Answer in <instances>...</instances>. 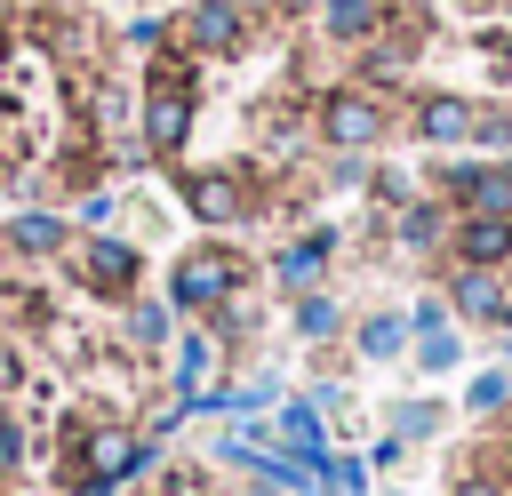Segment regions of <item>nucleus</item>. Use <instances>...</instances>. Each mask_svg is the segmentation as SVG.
<instances>
[{
    "mask_svg": "<svg viewBox=\"0 0 512 496\" xmlns=\"http://www.w3.org/2000/svg\"><path fill=\"white\" fill-rule=\"evenodd\" d=\"M320 32L336 48H360V40L384 32V0H320Z\"/></svg>",
    "mask_w": 512,
    "mask_h": 496,
    "instance_id": "nucleus-12",
    "label": "nucleus"
},
{
    "mask_svg": "<svg viewBox=\"0 0 512 496\" xmlns=\"http://www.w3.org/2000/svg\"><path fill=\"white\" fill-rule=\"evenodd\" d=\"M472 144H488V152H512V104H480V120H472Z\"/></svg>",
    "mask_w": 512,
    "mask_h": 496,
    "instance_id": "nucleus-23",
    "label": "nucleus"
},
{
    "mask_svg": "<svg viewBox=\"0 0 512 496\" xmlns=\"http://www.w3.org/2000/svg\"><path fill=\"white\" fill-rule=\"evenodd\" d=\"M72 280H80L88 296H104V304H128L136 280H144V256H136V240H120V232H88V240L72 248Z\"/></svg>",
    "mask_w": 512,
    "mask_h": 496,
    "instance_id": "nucleus-5",
    "label": "nucleus"
},
{
    "mask_svg": "<svg viewBox=\"0 0 512 496\" xmlns=\"http://www.w3.org/2000/svg\"><path fill=\"white\" fill-rule=\"evenodd\" d=\"M88 496H120V488H88Z\"/></svg>",
    "mask_w": 512,
    "mask_h": 496,
    "instance_id": "nucleus-30",
    "label": "nucleus"
},
{
    "mask_svg": "<svg viewBox=\"0 0 512 496\" xmlns=\"http://www.w3.org/2000/svg\"><path fill=\"white\" fill-rule=\"evenodd\" d=\"M312 128H320V144H328V152H376V144H384V128H392V112H384V96H376V88L344 80V88H320Z\"/></svg>",
    "mask_w": 512,
    "mask_h": 496,
    "instance_id": "nucleus-3",
    "label": "nucleus"
},
{
    "mask_svg": "<svg viewBox=\"0 0 512 496\" xmlns=\"http://www.w3.org/2000/svg\"><path fill=\"white\" fill-rule=\"evenodd\" d=\"M472 120H480V104L472 96H416V112H408V128L424 136V144H472Z\"/></svg>",
    "mask_w": 512,
    "mask_h": 496,
    "instance_id": "nucleus-9",
    "label": "nucleus"
},
{
    "mask_svg": "<svg viewBox=\"0 0 512 496\" xmlns=\"http://www.w3.org/2000/svg\"><path fill=\"white\" fill-rule=\"evenodd\" d=\"M504 400H512V376H504V368H480V376H472V392H464V408H472V416H496Z\"/></svg>",
    "mask_w": 512,
    "mask_h": 496,
    "instance_id": "nucleus-21",
    "label": "nucleus"
},
{
    "mask_svg": "<svg viewBox=\"0 0 512 496\" xmlns=\"http://www.w3.org/2000/svg\"><path fill=\"white\" fill-rule=\"evenodd\" d=\"M216 360H224V344H216L208 328H192V336L176 344V400L208 392V384H216Z\"/></svg>",
    "mask_w": 512,
    "mask_h": 496,
    "instance_id": "nucleus-16",
    "label": "nucleus"
},
{
    "mask_svg": "<svg viewBox=\"0 0 512 496\" xmlns=\"http://www.w3.org/2000/svg\"><path fill=\"white\" fill-rule=\"evenodd\" d=\"M192 120H200V72L184 48H152V72H144V104H136V136L152 144V160H176L192 144Z\"/></svg>",
    "mask_w": 512,
    "mask_h": 496,
    "instance_id": "nucleus-1",
    "label": "nucleus"
},
{
    "mask_svg": "<svg viewBox=\"0 0 512 496\" xmlns=\"http://www.w3.org/2000/svg\"><path fill=\"white\" fill-rule=\"evenodd\" d=\"M176 192H184V208H192V224H248L256 216V192H248V168H184L176 176Z\"/></svg>",
    "mask_w": 512,
    "mask_h": 496,
    "instance_id": "nucleus-6",
    "label": "nucleus"
},
{
    "mask_svg": "<svg viewBox=\"0 0 512 496\" xmlns=\"http://www.w3.org/2000/svg\"><path fill=\"white\" fill-rule=\"evenodd\" d=\"M504 288H512V264H504Z\"/></svg>",
    "mask_w": 512,
    "mask_h": 496,
    "instance_id": "nucleus-32",
    "label": "nucleus"
},
{
    "mask_svg": "<svg viewBox=\"0 0 512 496\" xmlns=\"http://www.w3.org/2000/svg\"><path fill=\"white\" fill-rule=\"evenodd\" d=\"M64 232H72V224H64L56 208H24L16 224H0V240H8L16 256H64Z\"/></svg>",
    "mask_w": 512,
    "mask_h": 496,
    "instance_id": "nucleus-14",
    "label": "nucleus"
},
{
    "mask_svg": "<svg viewBox=\"0 0 512 496\" xmlns=\"http://www.w3.org/2000/svg\"><path fill=\"white\" fill-rule=\"evenodd\" d=\"M448 496H504V488H496V480H488V472H464V480H456V488H448Z\"/></svg>",
    "mask_w": 512,
    "mask_h": 496,
    "instance_id": "nucleus-29",
    "label": "nucleus"
},
{
    "mask_svg": "<svg viewBox=\"0 0 512 496\" xmlns=\"http://www.w3.org/2000/svg\"><path fill=\"white\" fill-rule=\"evenodd\" d=\"M168 312H176V304H160V296H128V304H120L128 344H136V352H160V344H168Z\"/></svg>",
    "mask_w": 512,
    "mask_h": 496,
    "instance_id": "nucleus-17",
    "label": "nucleus"
},
{
    "mask_svg": "<svg viewBox=\"0 0 512 496\" xmlns=\"http://www.w3.org/2000/svg\"><path fill=\"white\" fill-rule=\"evenodd\" d=\"M0 128H8V104H0Z\"/></svg>",
    "mask_w": 512,
    "mask_h": 496,
    "instance_id": "nucleus-31",
    "label": "nucleus"
},
{
    "mask_svg": "<svg viewBox=\"0 0 512 496\" xmlns=\"http://www.w3.org/2000/svg\"><path fill=\"white\" fill-rule=\"evenodd\" d=\"M408 328H416V336H424V328H448V304H440V296H424V304L408 312Z\"/></svg>",
    "mask_w": 512,
    "mask_h": 496,
    "instance_id": "nucleus-27",
    "label": "nucleus"
},
{
    "mask_svg": "<svg viewBox=\"0 0 512 496\" xmlns=\"http://www.w3.org/2000/svg\"><path fill=\"white\" fill-rule=\"evenodd\" d=\"M80 224L104 232V224H112V192H88V200H80Z\"/></svg>",
    "mask_w": 512,
    "mask_h": 496,
    "instance_id": "nucleus-26",
    "label": "nucleus"
},
{
    "mask_svg": "<svg viewBox=\"0 0 512 496\" xmlns=\"http://www.w3.org/2000/svg\"><path fill=\"white\" fill-rule=\"evenodd\" d=\"M456 264H480V272H504L512 264V216H456Z\"/></svg>",
    "mask_w": 512,
    "mask_h": 496,
    "instance_id": "nucleus-10",
    "label": "nucleus"
},
{
    "mask_svg": "<svg viewBox=\"0 0 512 496\" xmlns=\"http://www.w3.org/2000/svg\"><path fill=\"white\" fill-rule=\"evenodd\" d=\"M320 488H336V496H368V456H328V464H320Z\"/></svg>",
    "mask_w": 512,
    "mask_h": 496,
    "instance_id": "nucleus-22",
    "label": "nucleus"
},
{
    "mask_svg": "<svg viewBox=\"0 0 512 496\" xmlns=\"http://www.w3.org/2000/svg\"><path fill=\"white\" fill-rule=\"evenodd\" d=\"M408 360H416L424 376H448V368L464 360V336H456V320H448V328H424V336L408 344Z\"/></svg>",
    "mask_w": 512,
    "mask_h": 496,
    "instance_id": "nucleus-18",
    "label": "nucleus"
},
{
    "mask_svg": "<svg viewBox=\"0 0 512 496\" xmlns=\"http://www.w3.org/2000/svg\"><path fill=\"white\" fill-rule=\"evenodd\" d=\"M384 416H392L384 432H400V440H432V432L448 424V408H440V400H392Z\"/></svg>",
    "mask_w": 512,
    "mask_h": 496,
    "instance_id": "nucleus-20",
    "label": "nucleus"
},
{
    "mask_svg": "<svg viewBox=\"0 0 512 496\" xmlns=\"http://www.w3.org/2000/svg\"><path fill=\"white\" fill-rule=\"evenodd\" d=\"M328 256H336V224H312V232H296V240H288V248L272 256V272H280L288 288H312Z\"/></svg>",
    "mask_w": 512,
    "mask_h": 496,
    "instance_id": "nucleus-11",
    "label": "nucleus"
},
{
    "mask_svg": "<svg viewBox=\"0 0 512 496\" xmlns=\"http://www.w3.org/2000/svg\"><path fill=\"white\" fill-rule=\"evenodd\" d=\"M8 472H24V416L0 408V480H8Z\"/></svg>",
    "mask_w": 512,
    "mask_h": 496,
    "instance_id": "nucleus-24",
    "label": "nucleus"
},
{
    "mask_svg": "<svg viewBox=\"0 0 512 496\" xmlns=\"http://www.w3.org/2000/svg\"><path fill=\"white\" fill-rule=\"evenodd\" d=\"M336 328H344V304H336V296H312V288H304V296H296V336H304V344H328Z\"/></svg>",
    "mask_w": 512,
    "mask_h": 496,
    "instance_id": "nucleus-19",
    "label": "nucleus"
},
{
    "mask_svg": "<svg viewBox=\"0 0 512 496\" xmlns=\"http://www.w3.org/2000/svg\"><path fill=\"white\" fill-rule=\"evenodd\" d=\"M248 32H256V16H248L240 0H192V8L176 16V48H184L192 64L240 56V48H248Z\"/></svg>",
    "mask_w": 512,
    "mask_h": 496,
    "instance_id": "nucleus-4",
    "label": "nucleus"
},
{
    "mask_svg": "<svg viewBox=\"0 0 512 496\" xmlns=\"http://www.w3.org/2000/svg\"><path fill=\"white\" fill-rule=\"evenodd\" d=\"M448 232H456V224H448V208H440V200H408V208L392 216V240H400L408 256H432Z\"/></svg>",
    "mask_w": 512,
    "mask_h": 496,
    "instance_id": "nucleus-13",
    "label": "nucleus"
},
{
    "mask_svg": "<svg viewBox=\"0 0 512 496\" xmlns=\"http://www.w3.org/2000/svg\"><path fill=\"white\" fill-rule=\"evenodd\" d=\"M400 456H408V440H400V432H384V440L368 448V464H400Z\"/></svg>",
    "mask_w": 512,
    "mask_h": 496,
    "instance_id": "nucleus-28",
    "label": "nucleus"
},
{
    "mask_svg": "<svg viewBox=\"0 0 512 496\" xmlns=\"http://www.w3.org/2000/svg\"><path fill=\"white\" fill-rule=\"evenodd\" d=\"M408 344H416L408 312H368V320L352 328V352H360V360H400Z\"/></svg>",
    "mask_w": 512,
    "mask_h": 496,
    "instance_id": "nucleus-15",
    "label": "nucleus"
},
{
    "mask_svg": "<svg viewBox=\"0 0 512 496\" xmlns=\"http://www.w3.org/2000/svg\"><path fill=\"white\" fill-rule=\"evenodd\" d=\"M448 312H456V320H488V328H504V312H512V288H504V272L456 264V280H448Z\"/></svg>",
    "mask_w": 512,
    "mask_h": 496,
    "instance_id": "nucleus-8",
    "label": "nucleus"
},
{
    "mask_svg": "<svg viewBox=\"0 0 512 496\" xmlns=\"http://www.w3.org/2000/svg\"><path fill=\"white\" fill-rule=\"evenodd\" d=\"M240 280H248V256L224 248V240H208V248H184L168 264V304L176 312H216V304L240 296Z\"/></svg>",
    "mask_w": 512,
    "mask_h": 496,
    "instance_id": "nucleus-2",
    "label": "nucleus"
},
{
    "mask_svg": "<svg viewBox=\"0 0 512 496\" xmlns=\"http://www.w3.org/2000/svg\"><path fill=\"white\" fill-rule=\"evenodd\" d=\"M416 48H424V32H416V16H400V32H376V40H360V88H400L408 80V64H416Z\"/></svg>",
    "mask_w": 512,
    "mask_h": 496,
    "instance_id": "nucleus-7",
    "label": "nucleus"
},
{
    "mask_svg": "<svg viewBox=\"0 0 512 496\" xmlns=\"http://www.w3.org/2000/svg\"><path fill=\"white\" fill-rule=\"evenodd\" d=\"M168 32H176L168 16H128V48H144V56H152V48H168Z\"/></svg>",
    "mask_w": 512,
    "mask_h": 496,
    "instance_id": "nucleus-25",
    "label": "nucleus"
}]
</instances>
